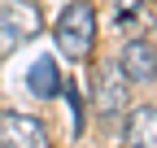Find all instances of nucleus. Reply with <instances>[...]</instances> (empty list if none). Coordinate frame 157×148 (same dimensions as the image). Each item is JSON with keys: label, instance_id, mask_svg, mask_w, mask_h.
Returning <instances> with one entry per match:
<instances>
[{"label": "nucleus", "instance_id": "f257e3e1", "mask_svg": "<svg viewBox=\"0 0 157 148\" xmlns=\"http://www.w3.org/2000/svg\"><path fill=\"white\" fill-rule=\"evenodd\" d=\"M52 39H57V48H61V57L87 61L92 44H96V9L87 5V0H70V5L61 9V17H57V26H52Z\"/></svg>", "mask_w": 157, "mask_h": 148}, {"label": "nucleus", "instance_id": "1a4fd4ad", "mask_svg": "<svg viewBox=\"0 0 157 148\" xmlns=\"http://www.w3.org/2000/svg\"><path fill=\"white\" fill-rule=\"evenodd\" d=\"M109 5H113V22H127L144 9V0H109Z\"/></svg>", "mask_w": 157, "mask_h": 148}, {"label": "nucleus", "instance_id": "423d86ee", "mask_svg": "<svg viewBox=\"0 0 157 148\" xmlns=\"http://www.w3.org/2000/svg\"><path fill=\"white\" fill-rule=\"evenodd\" d=\"M127 148H157V109L140 105L127 113V131H122Z\"/></svg>", "mask_w": 157, "mask_h": 148}, {"label": "nucleus", "instance_id": "39448f33", "mask_svg": "<svg viewBox=\"0 0 157 148\" xmlns=\"http://www.w3.org/2000/svg\"><path fill=\"white\" fill-rule=\"evenodd\" d=\"M118 70H122L127 83H148L157 79V48L148 39H127L118 52Z\"/></svg>", "mask_w": 157, "mask_h": 148}, {"label": "nucleus", "instance_id": "0eeeda50", "mask_svg": "<svg viewBox=\"0 0 157 148\" xmlns=\"http://www.w3.org/2000/svg\"><path fill=\"white\" fill-rule=\"evenodd\" d=\"M26 87H31V96L52 100L57 91H61V70H57V61H52V57H39V61L31 65V74H26Z\"/></svg>", "mask_w": 157, "mask_h": 148}, {"label": "nucleus", "instance_id": "7ed1b4c3", "mask_svg": "<svg viewBox=\"0 0 157 148\" xmlns=\"http://www.w3.org/2000/svg\"><path fill=\"white\" fill-rule=\"evenodd\" d=\"M0 148H52V139H48V126L39 118L5 109L0 113Z\"/></svg>", "mask_w": 157, "mask_h": 148}, {"label": "nucleus", "instance_id": "f03ea898", "mask_svg": "<svg viewBox=\"0 0 157 148\" xmlns=\"http://www.w3.org/2000/svg\"><path fill=\"white\" fill-rule=\"evenodd\" d=\"M39 31H44V13L35 0H5L0 5V57H9L13 48L35 39Z\"/></svg>", "mask_w": 157, "mask_h": 148}, {"label": "nucleus", "instance_id": "20e7f679", "mask_svg": "<svg viewBox=\"0 0 157 148\" xmlns=\"http://www.w3.org/2000/svg\"><path fill=\"white\" fill-rule=\"evenodd\" d=\"M92 105L101 109L105 118H113V113L127 109V79H122V70H118V61H105L101 70H96V79H92Z\"/></svg>", "mask_w": 157, "mask_h": 148}, {"label": "nucleus", "instance_id": "6e6552de", "mask_svg": "<svg viewBox=\"0 0 157 148\" xmlns=\"http://www.w3.org/2000/svg\"><path fill=\"white\" fill-rule=\"evenodd\" d=\"M61 91H66V100H70V109H74V135H83V96H78V83H61Z\"/></svg>", "mask_w": 157, "mask_h": 148}]
</instances>
